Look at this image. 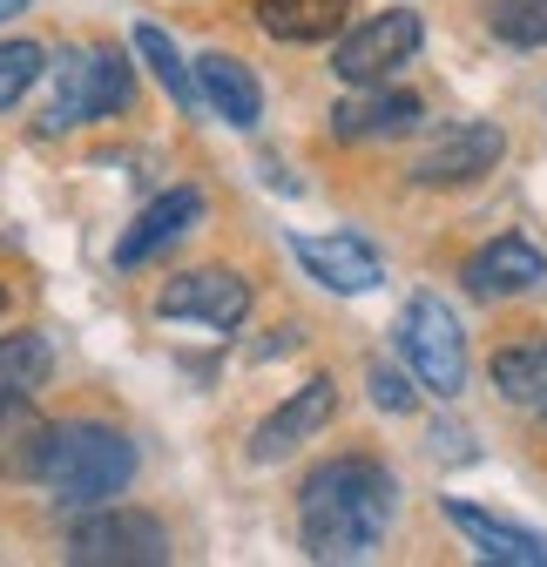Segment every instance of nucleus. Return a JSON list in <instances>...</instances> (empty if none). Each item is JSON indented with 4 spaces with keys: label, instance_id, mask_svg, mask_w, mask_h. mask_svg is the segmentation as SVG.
<instances>
[{
    "label": "nucleus",
    "instance_id": "nucleus-1",
    "mask_svg": "<svg viewBox=\"0 0 547 567\" xmlns=\"http://www.w3.org/2000/svg\"><path fill=\"white\" fill-rule=\"evenodd\" d=\"M392 514H399V480L365 453L324 460L298 486V534L311 560H372L392 534Z\"/></svg>",
    "mask_w": 547,
    "mask_h": 567
},
{
    "label": "nucleus",
    "instance_id": "nucleus-2",
    "mask_svg": "<svg viewBox=\"0 0 547 567\" xmlns=\"http://www.w3.org/2000/svg\"><path fill=\"white\" fill-rule=\"evenodd\" d=\"M135 473V446L115 433V425H95V419H68L48 433V466L41 480L54 486L61 507H109L115 493L128 486Z\"/></svg>",
    "mask_w": 547,
    "mask_h": 567
},
{
    "label": "nucleus",
    "instance_id": "nucleus-3",
    "mask_svg": "<svg viewBox=\"0 0 547 567\" xmlns=\"http://www.w3.org/2000/svg\"><path fill=\"white\" fill-rule=\"evenodd\" d=\"M135 102V61H122L115 48H68L54 61V102L41 115V128H75V122H109Z\"/></svg>",
    "mask_w": 547,
    "mask_h": 567
},
{
    "label": "nucleus",
    "instance_id": "nucleus-4",
    "mask_svg": "<svg viewBox=\"0 0 547 567\" xmlns=\"http://www.w3.org/2000/svg\"><path fill=\"white\" fill-rule=\"evenodd\" d=\"M399 359H405V372L420 379V392H433V399H460L466 392V331H460V318H453L446 298L420 291L413 305H405V318H399Z\"/></svg>",
    "mask_w": 547,
    "mask_h": 567
},
{
    "label": "nucleus",
    "instance_id": "nucleus-5",
    "mask_svg": "<svg viewBox=\"0 0 547 567\" xmlns=\"http://www.w3.org/2000/svg\"><path fill=\"white\" fill-rule=\"evenodd\" d=\"M420 41H426V28H420L413 8H385V14L359 21L345 41H338L331 68H338L345 89H372V82H392L405 61H420Z\"/></svg>",
    "mask_w": 547,
    "mask_h": 567
},
{
    "label": "nucleus",
    "instance_id": "nucleus-6",
    "mask_svg": "<svg viewBox=\"0 0 547 567\" xmlns=\"http://www.w3.org/2000/svg\"><path fill=\"white\" fill-rule=\"evenodd\" d=\"M68 560L75 567H163L169 534L156 514H89L68 527Z\"/></svg>",
    "mask_w": 547,
    "mask_h": 567
},
{
    "label": "nucleus",
    "instance_id": "nucleus-7",
    "mask_svg": "<svg viewBox=\"0 0 547 567\" xmlns=\"http://www.w3.org/2000/svg\"><path fill=\"white\" fill-rule=\"evenodd\" d=\"M156 311L163 318H189V324H210V331H237L250 318V284L224 264H203V270H183L156 291Z\"/></svg>",
    "mask_w": 547,
    "mask_h": 567
},
{
    "label": "nucleus",
    "instance_id": "nucleus-8",
    "mask_svg": "<svg viewBox=\"0 0 547 567\" xmlns=\"http://www.w3.org/2000/svg\"><path fill=\"white\" fill-rule=\"evenodd\" d=\"M507 150V135L494 122H446L426 150L413 156V183L426 189H453V183H473V176H487Z\"/></svg>",
    "mask_w": 547,
    "mask_h": 567
},
{
    "label": "nucleus",
    "instance_id": "nucleus-9",
    "mask_svg": "<svg viewBox=\"0 0 547 567\" xmlns=\"http://www.w3.org/2000/svg\"><path fill=\"white\" fill-rule=\"evenodd\" d=\"M291 257L305 264V277H318L324 291H338V298H365V291L385 284L379 250L365 237H352V230H338V237H291Z\"/></svg>",
    "mask_w": 547,
    "mask_h": 567
},
{
    "label": "nucleus",
    "instance_id": "nucleus-10",
    "mask_svg": "<svg viewBox=\"0 0 547 567\" xmlns=\"http://www.w3.org/2000/svg\"><path fill=\"white\" fill-rule=\"evenodd\" d=\"M331 412H338V385L331 379H311V385H298L278 412H270L257 433H250V460L257 466H278V460H291L311 433H324L331 425Z\"/></svg>",
    "mask_w": 547,
    "mask_h": 567
},
{
    "label": "nucleus",
    "instance_id": "nucleus-11",
    "mask_svg": "<svg viewBox=\"0 0 547 567\" xmlns=\"http://www.w3.org/2000/svg\"><path fill=\"white\" fill-rule=\"evenodd\" d=\"M426 122V102L420 95H405V89H352L345 102L331 109V135L338 142H385V135H405V128H420Z\"/></svg>",
    "mask_w": 547,
    "mask_h": 567
},
{
    "label": "nucleus",
    "instance_id": "nucleus-12",
    "mask_svg": "<svg viewBox=\"0 0 547 567\" xmlns=\"http://www.w3.org/2000/svg\"><path fill=\"white\" fill-rule=\"evenodd\" d=\"M547 284V257L527 237H494L487 250L466 257V291L473 298H527Z\"/></svg>",
    "mask_w": 547,
    "mask_h": 567
},
{
    "label": "nucleus",
    "instance_id": "nucleus-13",
    "mask_svg": "<svg viewBox=\"0 0 547 567\" xmlns=\"http://www.w3.org/2000/svg\"><path fill=\"white\" fill-rule=\"evenodd\" d=\"M196 224H203V189H189V183H183V189H163V196L143 209V217L128 224V237L115 244V264H122V270L149 264L156 250H169V244H176V237H189Z\"/></svg>",
    "mask_w": 547,
    "mask_h": 567
},
{
    "label": "nucleus",
    "instance_id": "nucleus-14",
    "mask_svg": "<svg viewBox=\"0 0 547 567\" xmlns=\"http://www.w3.org/2000/svg\"><path fill=\"white\" fill-rule=\"evenodd\" d=\"M446 520L473 540V554L481 560H507V567H547V534L534 527H514L500 514H481V507H466V501H446Z\"/></svg>",
    "mask_w": 547,
    "mask_h": 567
},
{
    "label": "nucleus",
    "instance_id": "nucleus-15",
    "mask_svg": "<svg viewBox=\"0 0 547 567\" xmlns=\"http://www.w3.org/2000/svg\"><path fill=\"white\" fill-rule=\"evenodd\" d=\"M196 82H203V109L230 128H257L264 115V89L237 54H196Z\"/></svg>",
    "mask_w": 547,
    "mask_h": 567
},
{
    "label": "nucleus",
    "instance_id": "nucleus-16",
    "mask_svg": "<svg viewBox=\"0 0 547 567\" xmlns=\"http://www.w3.org/2000/svg\"><path fill=\"white\" fill-rule=\"evenodd\" d=\"M48 433H54V425L34 419L28 392H0V480H41Z\"/></svg>",
    "mask_w": 547,
    "mask_h": 567
},
{
    "label": "nucleus",
    "instance_id": "nucleus-17",
    "mask_svg": "<svg viewBox=\"0 0 547 567\" xmlns=\"http://www.w3.org/2000/svg\"><path fill=\"white\" fill-rule=\"evenodd\" d=\"M494 392L507 405H527V412H547V338H520V344H500L494 365H487Z\"/></svg>",
    "mask_w": 547,
    "mask_h": 567
},
{
    "label": "nucleus",
    "instance_id": "nucleus-18",
    "mask_svg": "<svg viewBox=\"0 0 547 567\" xmlns=\"http://www.w3.org/2000/svg\"><path fill=\"white\" fill-rule=\"evenodd\" d=\"M352 14V0H257V28L270 41H324Z\"/></svg>",
    "mask_w": 547,
    "mask_h": 567
},
{
    "label": "nucleus",
    "instance_id": "nucleus-19",
    "mask_svg": "<svg viewBox=\"0 0 547 567\" xmlns=\"http://www.w3.org/2000/svg\"><path fill=\"white\" fill-rule=\"evenodd\" d=\"M135 54H143L149 61V75L163 82V95L176 102V109H203V82L189 75V68H183V54H176V41L163 34V28H135Z\"/></svg>",
    "mask_w": 547,
    "mask_h": 567
},
{
    "label": "nucleus",
    "instance_id": "nucleus-20",
    "mask_svg": "<svg viewBox=\"0 0 547 567\" xmlns=\"http://www.w3.org/2000/svg\"><path fill=\"white\" fill-rule=\"evenodd\" d=\"M48 372H54L48 338H34V331L0 338V392H34V385H48Z\"/></svg>",
    "mask_w": 547,
    "mask_h": 567
},
{
    "label": "nucleus",
    "instance_id": "nucleus-21",
    "mask_svg": "<svg viewBox=\"0 0 547 567\" xmlns=\"http://www.w3.org/2000/svg\"><path fill=\"white\" fill-rule=\"evenodd\" d=\"M494 34L507 48H547V0H494Z\"/></svg>",
    "mask_w": 547,
    "mask_h": 567
},
{
    "label": "nucleus",
    "instance_id": "nucleus-22",
    "mask_svg": "<svg viewBox=\"0 0 547 567\" xmlns=\"http://www.w3.org/2000/svg\"><path fill=\"white\" fill-rule=\"evenodd\" d=\"M41 68H48V54L34 41H0V109H14L41 82Z\"/></svg>",
    "mask_w": 547,
    "mask_h": 567
},
{
    "label": "nucleus",
    "instance_id": "nucleus-23",
    "mask_svg": "<svg viewBox=\"0 0 547 567\" xmlns=\"http://www.w3.org/2000/svg\"><path fill=\"white\" fill-rule=\"evenodd\" d=\"M372 405L379 412H413L420 405V385L405 379V372H392V365H372Z\"/></svg>",
    "mask_w": 547,
    "mask_h": 567
},
{
    "label": "nucleus",
    "instance_id": "nucleus-24",
    "mask_svg": "<svg viewBox=\"0 0 547 567\" xmlns=\"http://www.w3.org/2000/svg\"><path fill=\"white\" fill-rule=\"evenodd\" d=\"M433 453L440 460H473V440L460 433V425H433Z\"/></svg>",
    "mask_w": 547,
    "mask_h": 567
},
{
    "label": "nucleus",
    "instance_id": "nucleus-25",
    "mask_svg": "<svg viewBox=\"0 0 547 567\" xmlns=\"http://www.w3.org/2000/svg\"><path fill=\"white\" fill-rule=\"evenodd\" d=\"M21 8H28V0H0V21H14Z\"/></svg>",
    "mask_w": 547,
    "mask_h": 567
},
{
    "label": "nucleus",
    "instance_id": "nucleus-26",
    "mask_svg": "<svg viewBox=\"0 0 547 567\" xmlns=\"http://www.w3.org/2000/svg\"><path fill=\"white\" fill-rule=\"evenodd\" d=\"M0 311H8V291H0Z\"/></svg>",
    "mask_w": 547,
    "mask_h": 567
}]
</instances>
